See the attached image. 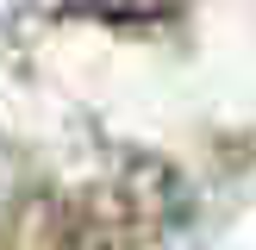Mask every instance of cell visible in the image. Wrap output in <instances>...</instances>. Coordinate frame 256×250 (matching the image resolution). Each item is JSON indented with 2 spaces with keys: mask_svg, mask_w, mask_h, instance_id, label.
<instances>
[{
  "mask_svg": "<svg viewBox=\"0 0 256 250\" xmlns=\"http://www.w3.org/2000/svg\"><path fill=\"white\" fill-rule=\"evenodd\" d=\"M75 12L106 25H156V19H175L182 0H75Z\"/></svg>",
  "mask_w": 256,
  "mask_h": 250,
  "instance_id": "1",
  "label": "cell"
},
{
  "mask_svg": "<svg viewBox=\"0 0 256 250\" xmlns=\"http://www.w3.org/2000/svg\"><path fill=\"white\" fill-rule=\"evenodd\" d=\"M19 6H25V0H0V25H6L12 12H19Z\"/></svg>",
  "mask_w": 256,
  "mask_h": 250,
  "instance_id": "2",
  "label": "cell"
}]
</instances>
